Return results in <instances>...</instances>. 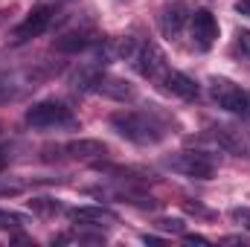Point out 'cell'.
<instances>
[{
	"label": "cell",
	"instance_id": "6da1fadb",
	"mask_svg": "<svg viewBox=\"0 0 250 247\" xmlns=\"http://www.w3.org/2000/svg\"><path fill=\"white\" fill-rule=\"evenodd\" d=\"M108 123L123 140L134 145H157L169 137V125L157 111H117Z\"/></svg>",
	"mask_w": 250,
	"mask_h": 247
},
{
	"label": "cell",
	"instance_id": "7a4b0ae2",
	"mask_svg": "<svg viewBox=\"0 0 250 247\" xmlns=\"http://www.w3.org/2000/svg\"><path fill=\"white\" fill-rule=\"evenodd\" d=\"M23 123L35 131H62V128H79L73 108H67L62 99H41L32 108H26Z\"/></svg>",
	"mask_w": 250,
	"mask_h": 247
},
{
	"label": "cell",
	"instance_id": "3957f363",
	"mask_svg": "<svg viewBox=\"0 0 250 247\" xmlns=\"http://www.w3.org/2000/svg\"><path fill=\"white\" fill-rule=\"evenodd\" d=\"M108 154V145L102 140H90V137H79V140H67V143H50L41 148V160L53 163V160H73V163H96Z\"/></svg>",
	"mask_w": 250,
	"mask_h": 247
},
{
	"label": "cell",
	"instance_id": "277c9868",
	"mask_svg": "<svg viewBox=\"0 0 250 247\" xmlns=\"http://www.w3.org/2000/svg\"><path fill=\"white\" fill-rule=\"evenodd\" d=\"M209 96H212L215 105L224 108L227 114L242 117V120H250V90L248 87H239L236 82H230V79H224V76H212V79H209Z\"/></svg>",
	"mask_w": 250,
	"mask_h": 247
},
{
	"label": "cell",
	"instance_id": "5b68a950",
	"mask_svg": "<svg viewBox=\"0 0 250 247\" xmlns=\"http://www.w3.org/2000/svg\"><path fill=\"white\" fill-rule=\"evenodd\" d=\"M163 166L172 169L175 175L192 178V181H212L215 169H218V163L207 151H178V154H169L163 160Z\"/></svg>",
	"mask_w": 250,
	"mask_h": 247
},
{
	"label": "cell",
	"instance_id": "8992f818",
	"mask_svg": "<svg viewBox=\"0 0 250 247\" xmlns=\"http://www.w3.org/2000/svg\"><path fill=\"white\" fill-rule=\"evenodd\" d=\"M53 18H56V9H53L50 3H41V6L29 9L26 18L12 29V38H9V41H12V44H26V41H32V38L44 35V32L50 29Z\"/></svg>",
	"mask_w": 250,
	"mask_h": 247
},
{
	"label": "cell",
	"instance_id": "52a82bcc",
	"mask_svg": "<svg viewBox=\"0 0 250 247\" xmlns=\"http://www.w3.org/2000/svg\"><path fill=\"white\" fill-rule=\"evenodd\" d=\"M131 64H134V70H137L143 79H151V82H160L163 73L169 70L163 50H160L151 38H143V41H140L137 53L131 56Z\"/></svg>",
	"mask_w": 250,
	"mask_h": 247
},
{
	"label": "cell",
	"instance_id": "ba28073f",
	"mask_svg": "<svg viewBox=\"0 0 250 247\" xmlns=\"http://www.w3.org/2000/svg\"><path fill=\"white\" fill-rule=\"evenodd\" d=\"M189 35H192V47L207 53L212 50V44L218 41V21L209 9H192L189 15Z\"/></svg>",
	"mask_w": 250,
	"mask_h": 247
},
{
	"label": "cell",
	"instance_id": "9c48e42d",
	"mask_svg": "<svg viewBox=\"0 0 250 247\" xmlns=\"http://www.w3.org/2000/svg\"><path fill=\"white\" fill-rule=\"evenodd\" d=\"M189 15H192L189 3H184V0H175V3H169V6L160 12V18H157L163 38H169V41H178V38H181V32L189 26Z\"/></svg>",
	"mask_w": 250,
	"mask_h": 247
},
{
	"label": "cell",
	"instance_id": "30bf717a",
	"mask_svg": "<svg viewBox=\"0 0 250 247\" xmlns=\"http://www.w3.org/2000/svg\"><path fill=\"white\" fill-rule=\"evenodd\" d=\"M212 137L215 143L227 151V154H236V157H250V134L239 125H215L212 128Z\"/></svg>",
	"mask_w": 250,
	"mask_h": 247
},
{
	"label": "cell",
	"instance_id": "8fae6325",
	"mask_svg": "<svg viewBox=\"0 0 250 247\" xmlns=\"http://www.w3.org/2000/svg\"><path fill=\"white\" fill-rule=\"evenodd\" d=\"M93 93L105 96V99H114V102H131L137 96V87L131 82H125L120 76H111V73H96V82H93Z\"/></svg>",
	"mask_w": 250,
	"mask_h": 247
},
{
	"label": "cell",
	"instance_id": "7c38bea8",
	"mask_svg": "<svg viewBox=\"0 0 250 247\" xmlns=\"http://www.w3.org/2000/svg\"><path fill=\"white\" fill-rule=\"evenodd\" d=\"M99 41H102V38H96V32H90V29H84V26H76V29L62 32V35L53 41V47H56L59 53H70V56H76V53H84V50L96 47Z\"/></svg>",
	"mask_w": 250,
	"mask_h": 247
},
{
	"label": "cell",
	"instance_id": "4fadbf2b",
	"mask_svg": "<svg viewBox=\"0 0 250 247\" xmlns=\"http://www.w3.org/2000/svg\"><path fill=\"white\" fill-rule=\"evenodd\" d=\"M160 84H163V87H166L172 96H178V99H184V102H195V99L201 96V90H198L195 79H189L187 73H181V70H172V67L163 73Z\"/></svg>",
	"mask_w": 250,
	"mask_h": 247
},
{
	"label": "cell",
	"instance_id": "5bb4252c",
	"mask_svg": "<svg viewBox=\"0 0 250 247\" xmlns=\"http://www.w3.org/2000/svg\"><path fill=\"white\" fill-rule=\"evenodd\" d=\"M70 221L84 224V227H102V224H117V212L108 206H76L67 212Z\"/></svg>",
	"mask_w": 250,
	"mask_h": 247
},
{
	"label": "cell",
	"instance_id": "9a60e30c",
	"mask_svg": "<svg viewBox=\"0 0 250 247\" xmlns=\"http://www.w3.org/2000/svg\"><path fill=\"white\" fill-rule=\"evenodd\" d=\"M29 87H35V79H29V76L23 79L18 73H0V105L21 99Z\"/></svg>",
	"mask_w": 250,
	"mask_h": 247
},
{
	"label": "cell",
	"instance_id": "2e32d148",
	"mask_svg": "<svg viewBox=\"0 0 250 247\" xmlns=\"http://www.w3.org/2000/svg\"><path fill=\"white\" fill-rule=\"evenodd\" d=\"M29 209L38 212V215H56V212H62V204L56 198H32L29 201Z\"/></svg>",
	"mask_w": 250,
	"mask_h": 247
},
{
	"label": "cell",
	"instance_id": "e0dca14e",
	"mask_svg": "<svg viewBox=\"0 0 250 247\" xmlns=\"http://www.w3.org/2000/svg\"><path fill=\"white\" fill-rule=\"evenodd\" d=\"M154 227H157V230H166V233H178V236H184V221H181V218H157Z\"/></svg>",
	"mask_w": 250,
	"mask_h": 247
},
{
	"label": "cell",
	"instance_id": "ac0fdd59",
	"mask_svg": "<svg viewBox=\"0 0 250 247\" xmlns=\"http://www.w3.org/2000/svg\"><path fill=\"white\" fill-rule=\"evenodd\" d=\"M230 221H236L239 227L250 230V206H236V209H230Z\"/></svg>",
	"mask_w": 250,
	"mask_h": 247
},
{
	"label": "cell",
	"instance_id": "d6986e66",
	"mask_svg": "<svg viewBox=\"0 0 250 247\" xmlns=\"http://www.w3.org/2000/svg\"><path fill=\"white\" fill-rule=\"evenodd\" d=\"M236 47H239L245 56H250V32L248 29H239V35H236Z\"/></svg>",
	"mask_w": 250,
	"mask_h": 247
},
{
	"label": "cell",
	"instance_id": "ffe728a7",
	"mask_svg": "<svg viewBox=\"0 0 250 247\" xmlns=\"http://www.w3.org/2000/svg\"><path fill=\"white\" fill-rule=\"evenodd\" d=\"M184 242H187V245H209V239H204V236H192V233H184Z\"/></svg>",
	"mask_w": 250,
	"mask_h": 247
},
{
	"label": "cell",
	"instance_id": "44dd1931",
	"mask_svg": "<svg viewBox=\"0 0 250 247\" xmlns=\"http://www.w3.org/2000/svg\"><path fill=\"white\" fill-rule=\"evenodd\" d=\"M236 12H239V15H248V18H250V0H239V3H236Z\"/></svg>",
	"mask_w": 250,
	"mask_h": 247
},
{
	"label": "cell",
	"instance_id": "7402d4cb",
	"mask_svg": "<svg viewBox=\"0 0 250 247\" xmlns=\"http://www.w3.org/2000/svg\"><path fill=\"white\" fill-rule=\"evenodd\" d=\"M224 245H248V239H242V236H227V239H221Z\"/></svg>",
	"mask_w": 250,
	"mask_h": 247
},
{
	"label": "cell",
	"instance_id": "603a6c76",
	"mask_svg": "<svg viewBox=\"0 0 250 247\" xmlns=\"http://www.w3.org/2000/svg\"><path fill=\"white\" fill-rule=\"evenodd\" d=\"M9 157H12V154H9V148H0V172L9 166Z\"/></svg>",
	"mask_w": 250,
	"mask_h": 247
}]
</instances>
